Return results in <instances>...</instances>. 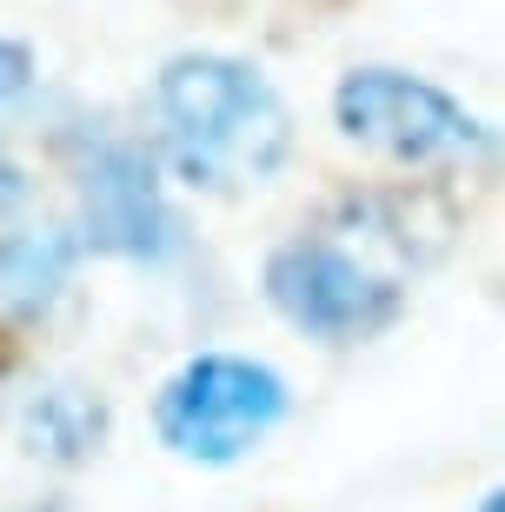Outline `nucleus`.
<instances>
[{
  "instance_id": "1",
  "label": "nucleus",
  "mask_w": 505,
  "mask_h": 512,
  "mask_svg": "<svg viewBox=\"0 0 505 512\" xmlns=\"http://www.w3.org/2000/svg\"><path fill=\"white\" fill-rule=\"evenodd\" d=\"M153 140L187 187L240 200L286 167L293 114L253 60L180 54L153 80Z\"/></svg>"
},
{
  "instance_id": "2",
  "label": "nucleus",
  "mask_w": 505,
  "mask_h": 512,
  "mask_svg": "<svg viewBox=\"0 0 505 512\" xmlns=\"http://www.w3.org/2000/svg\"><path fill=\"white\" fill-rule=\"evenodd\" d=\"M293 413V386L266 360L240 353H200L160 386L153 433L187 466H240L253 446L273 439V426Z\"/></svg>"
},
{
  "instance_id": "3",
  "label": "nucleus",
  "mask_w": 505,
  "mask_h": 512,
  "mask_svg": "<svg viewBox=\"0 0 505 512\" xmlns=\"http://www.w3.org/2000/svg\"><path fill=\"white\" fill-rule=\"evenodd\" d=\"M266 300L286 326L326 346H353L406 313V286H399V266H379L373 253L346 247L333 233H300L266 260Z\"/></svg>"
},
{
  "instance_id": "4",
  "label": "nucleus",
  "mask_w": 505,
  "mask_h": 512,
  "mask_svg": "<svg viewBox=\"0 0 505 512\" xmlns=\"http://www.w3.org/2000/svg\"><path fill=\"white\" fill-rule=\"evenodd\" d=\"M333 120L353 147L393 167H466L492 147L479 114H466L446 87L399 67H353L333 87Z\"/></svg>"
},
{
  "instance_id": "5",
  "label": "nucleus",
  "mask_w": 505,
  "mask_h": 512,
  "mask_svg": "<svg viewBox=\"0 0 505 512\" xmlns=\"http://www.w3.org/2000/svg\"><path fill=\"white\" fill-rule=\"evenodd\" d=\"M74 193H80V240L113 260H173L180 253V213L160 193V173L140 147L113 133L74 140Z\"/></svg>"
},
{
  "instance_id": "6",
  "label": "nucleus",
  "mask_w": 505,
  "mask_h": 512,
  "mask_svg": "<svg viewBox=\"0 0 505 512\" xmlns=\"http://www.w3.org/2000/svg\"><path fill=\"white\" fill-rule=\"evenodd\" d=\"M20 446L34 459H54V466H87V459L107 446L113 433V413L107 399L87 393V386H67V380H47L27 393V406H20L14 419Z\"/></svg>"
},
{
  "instance_id": "7",
  "label": "nucleus",
  "mask_w": 505,
  "mask_h": 512,
  "mask_svg": "<svg viewBox=\"0 0 505 512\" xmlns=\"http://www.w3.org/2000/svg\"><path fill=\"white\" fill-rule=\"evenodd\" d=\"M74 260H80V240L60 227H27V233H7L0 240V320H40L54 313L67 280H74Z\"/></svg>"
},
{
  "instance_id": "8",
  "label": "nucleus",
  "mask_w": 505,
  "mask_h": 512,
  "mask_svg": "<svg viewBox=\"0 0 505 512\" xmlns=\"http://www.w3.org/2000/svg\"><path fill=\"white\" fill-rule=\"evenodd\" d=\"M27 87H34V54H27L20 40L0 34V107H14Z\"/></svg>"
},
{
  "instance_id": "9",
  "label": "nucleus",
  "mask_w": 505,
  "mask_h": 512,
  "mask_svg": "<svg viewBox=\"0 0 505 512\" xmlns=\"http://www.w3.org/2000/svg\"><path fill=\"white\" fill-rule=\"evenodd\" d=\"M34 512H74V506H60V499H47V506H34Z\"/></svg>"
}]
</instances>
